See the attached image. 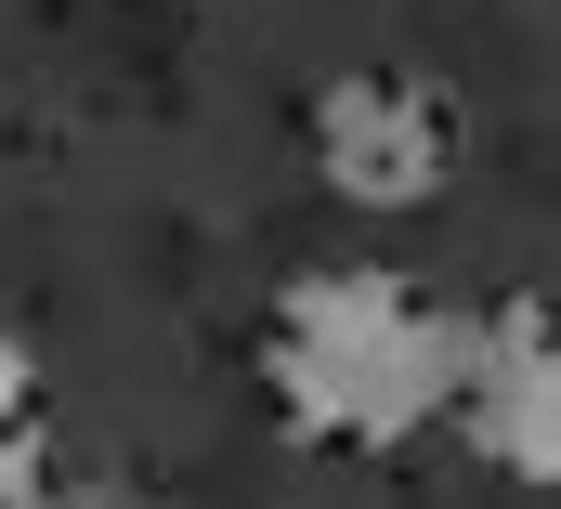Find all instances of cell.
<instances>
[{
	"label": "cell",
	"instance_id": "1",
	"mask_svg": "<svg viewBox=\"0 0 561 509\" xmlns=\"http://www.w3.org/2000/svg\"><path fill=\"white\" fill-rule=\"evenodd\" d=\"M262 405L313 457H392L457 418V314L379 261H300L262 301Z\"/></svg>",
	"mask_w": 561,
	"mask_h": 509
},
{
	"label": "cell",
	"instance_id": "2",
	"mask_svg": "<svg viewBox=\"0 0 561 509\" xmlns=\"http://www.w3.org/2000/svg\"><path fill=\"white\" fill-rule=\"evenodd\" d=\"M457 92L419 79V66H340L313 105H300V157H313V183L340 196V210H379V223H405L431 210L444 183H457Z\"/></svg>",
	"mask_w": 561,
	"mask_h": 509
},
{
	"label": "cell",
	"instance_id": "3",
	"mask_svg": "<svg viewBox=\"0 0 561 509\" xmlns=\"http://www.w3.org/2000/svg\"><path fill=\"white\" fill-rule=\"evenodd\" d=\"M457 444L510 484H561V314L470 301L457 314Z\"/></svg>",
	"mask_w": 561,
	"mask_h": 509
},
{
	"label": "cell",
	"instance_id": "4",
	"mask_svg": "<svg viewBox=\"0 0 561 509\" xmlns=\"http://www.w3.org/2000/svg\"><path fill=\"white\" fill-rule=\"evenodd\" d=\"M0 509H53V392L13 327H0Z\"/></svg>",
	"mask_w": 561,
	"mask_h": 509
},
{
	"label": "cell",
	"instance_id": "5",
	"mask_svg": "<svg viewBox=\"0 0 561 509\" xmlns=\"http://www.w3.org/2000/svg\"><path fill=\"white\" fill-rule=\"evenodd\" d=\"M53 509H131V497H53Z\"/></svg>",
	"mask_w": 561,
	"mask_h": 509
}]
</instances>
